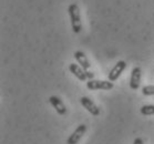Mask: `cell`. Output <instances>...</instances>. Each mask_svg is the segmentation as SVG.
<instances>
[{
  "instance_id": "7c38bea8",
  "label": "cell",
  "mask_w": 154,
  "mask_h": 144,
  "mask_svg": "<svg viewBox=\"0 0 154 144\" xmlns=\"http://www.w3.org/2000/svg\"><path fill=\"white\" fill-rule=\"evenodd\" d=\"M133 144H144L143 139H141V137H137V139L133 141Z\"/></svg>"
},
{
  "instance_id": "ba28073f",
  "label": "cell",
  "mask_w": 154,
  "mask_h": 144,
  "mask_svg": "<svg viewBox=\"0 0 154 144\" xmlns=\"http://www.w3.org/2000/svg\"><path fill=\"white\" fill-rule=\"evenodd\" d=\"M73 57H74V59L78 61V63L82 67V69H83L84 71L90 70L91 64H90V62H89V60H88L87 56H85V53L82 52V51H75Z\"/></svg>"
},
{
  "instance_id": "3957f363",
  "label": "cell",
  "mask_w": 154,
  "mask_h": 144,
  "mask_svg": "<svg viewBox=\"0 0 154 144\" xmlns=\"http://www.w3.org/2000/svg\"><path fill=\"white\" fill-rule=\"evenodd\" d=\"M126 66H128V64H126L125 61H123V60H121V61H118V62L116 63V66L111 69L110 73L108 74L109 81L114 82V81L118 80V79H119V77L121 75V73L125 70Z\"/></svg>"
},
{
  "instance_id": "7a4b0ae2",
  "label": "cell",
  "mask_w": 154,
  "mask_h": 144,
  "mask_svg": "<svg viewBox=\"0 0 154 144\" xmlns=\"http://www.w3.org/2000/svg\"><path fill=\"white\" fill-rule=\"evenodd\" d=\"M87 88L89 90H111L113 88V82L104 80H89L87 82Z\"/></svg>"
},
{
  "instance_id": "9c48e42d",
  "label": "cell",
  "mask_w": 154,
  "mask_h": 144,
  "mask_svg": "<svg viewBox=\"0 0 154 144\" xmlns=\"http://www.w3.org/2000/svg\"><path fill=\"white\" fill-rule=\"evenodd\" d=\"M69 70L71 71V73L74 74V77L78 78V79H79L80 81L88 80L87 74H85V71L82 69V67H79L78 64L70 63V66H69Z\"/></svg>"
},
{
  "instance_id": "6da1fadb",
  "label": "cell",
  "mask_w": 154,
  "mask_h": 144,
  "mask_svg": "<svg viewBox=\"0 0 154 144\" xmlns=\"http://www.w3.org/2000/svg\"><path fill=\"white\" fill-rule=\"evenodd\" d=\"M68 12L70 16L71 27L74 33H79L82 30V22H81L80 9L77 4H71L68 8Z\"/></svg>"
},
{
  "instance_id": "8992f818",
  "label": "cell",
  "mask_w": 154,
  "mask_h": 144,
  "mask_svg": "<svg viewBox=\"0 0 154 144\" xmlns=\"http://www.w3.org/2000/svg\"><path fill=\"white\" fill-rule=\"evenodd\" d=\"M141 68L140 67H134L131 72V79H130V88L132 90H137L140 88L141 83Z\"/></svg>"
},
{
  "instance_id": "277c9868",
  "label": "cell",
  "mask_w": 154,
  "mask_h": 144,
  "mask_svg": "<svg viewBox=\"0 0 154 144\" xmlns=\"http://www.w3.org/2000/svg\"><path fill=\"white\" fill-rule=\"evenodd\" d=\"M80 103L82 104V106H83L84 109H87L88 112L91 113L92 115H94V116L100 115V109H99V106H97L90 98L82 97V98L80 99Z\"/></svg>"
},
{
  "instance_id": "5b68a950",
  "label": "cell",
  "mask_w": 154,
  "mask_h": 144,
  "mask_svg": "<svg viewBox=\"0 0 154 144\" xmlns=\"http://www.w3.org/2000/svg\"><path fill=\"white\" fill-rule=\"evenodd\" d=\"M85 132H87V125H85V124H80V125L74 130L73 133L68 137L67 144H78L79 141L82 139V136L85 134Z\"/></svg>"
},
{
  "instance_id": "52a82bcc",
  "label": "cell",
  "mask_w": 154,
  "mask_h": 144,
  "mask_svg": "<svg viewBox=\"0 0 154 144\" xmlns=\"http://www.w3.org/2000/svg\"><path fill=\"white\" fill-rule=\"evenodd\" d=\"M50 104L56 109L57 113L60 114V115H64L67 113V108L64 106V103L62 102V100L60 98H58L57 95H51L49 98Z\"/></svg>"
},
{
  "instance_id": "30bf717a",
  "label": "cell",
  "mask_w": 154,
  "mask_h": 144,
  "mask_svg": "<svg viewBox=\"0 0 154 144\" xmlns=\"http://www.w3.org/2000/svg\"><path fill=\"white\" fill-rule=\"evenodd\" d=\"M141 113L143 115H153L154 114V106L152 104H147V106H143L141 108Z\"/></svg>"
},
{
  "instance_id": "8fae6325",
  "label": "cell",
  "mask_w": 154,
  "mask_h": 144,
  "mask_svg": "<svg viewBox=\"0 0 154 144\" xmlns=\"http://www.w3.org/2000/svg\"><path fill=\"white\" fill-rule=\"evenodd\" d=\"M142 94L145 97L154 95V85H145L142 88Z\"/></svg>"
}]
</instances>
